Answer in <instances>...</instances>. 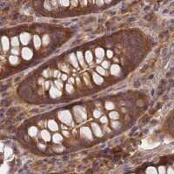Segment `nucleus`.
Returning a JSON list of instances; mask_svg holds the SVG:
<instances>
[{
    "instance_id": "nucleus-28",
    "label": "nucleus",
    "mask_w": 174,
    "mask_h": 174,
    "mask_svg": "<svg viewBox=\"0 0 174 174\" xmlns=\"http://www.w3.org/2000/svg\"><path fill=\"white\" fill-rule=\"evenodd\" d=\"M8 170H9V166L6 165V164H4V165H2V167H1V170H0V172L3 174L6 173L7 172H8Z\"/></svg>"
},
{
    "instance_id": "nucleus-25",
    "label": "nucleus",
    "mask_w": 174,
    "mask_h": 174,
    "mask_svg": "<svg viewBox=\"0 0 174 174\" xmlns=\"http://www.w3.org/2000/svg\"><path fill=\"white\" fill-rule=\"evenodd\" d=\"M59 68H60V70H62L63 71H64L65 73H69V72H70V70H69L68 66H67L66 64H59Z\"/></svg>"
},
{
    "instance_id": "nucleus-35",
    "label": "nucleus",
    "mask_w": 174,
    "mask_h": 174,
    "mask_svg": "<svg viewBox=\"0 0 174 174\" xmlns=\"http://www.w3.org/2000/svg\"><path fill=\"white\" fill-rule=\"evenodd\" d=\"M55 86L57 87V88H58L59 90H61L63 88V86H64V85H63V83L61 82V81L56 80L55 81Z\"/></svg>"
},
{
    "instance_id": "nucleus-14",
    "label": "nucleus",
    "mask_w": 174,
    "mask_h": 174,
    "mask_svg": "<svg viewBox=\"0 0 174 174\" xmlns=\"http://www.w3.org/2000/svg\"><path fill=\"white\" fill-rule=\"evenodd\" d=\"M92 77H93V80H94V82H95V84H97V85H100L101 84H103V82H104L103 78L100 77L99 74L93 73Z\"/></svg>"
},
{
    "instance_id": "nucleus-15",
    "label": "nucleus",
    "mask_w": 174,
    "mask_h": 174,
    "mask_svg": "<svg viewBox=\"0 0 174 174\" xmlns=\"http://www.w3.org/2000/svg\"><path fill=\"white\" fill-rule=\"evenodd\" d=\"M70 61H71V63L72 64V65H73L75 68L78 69V60H77V57H76V55L74 54V53H71V55H70Z\"/></svg>"
},
{
    "instance_id": "nucleus-3",
    "label": "nucleus",
    "mask_w": 174,
    "mask_h": 174,
    "mask_svg": "<svg viewBox=\"0 0 174 174\" xmlns=\"http://www.w3.org/2000/svg\"><path fill=\"white\" fill-rule=\"evenodd\" d=\"M58 118L62 123L67 125L72 124V117L69 111H61L58 112Z\"/></svg>"
},
{
    "instance_id": "nucleus-5",
    "label": "nucleus",
    "mask_w": 174,
    "mask_h": 174,
    "mask_svg": "<svg viewBox=\"0 0 174 174\" xmlns=\"http://www.w3.org/2000/svg\"><path fill=\"white\" fill-rule=\"evenodd\" d=\"M19 38H20L21 44H23L24 45H26V44L30 42L31 38V34L29 32H23V33L20 34Z\"/></svg>"
},
{
    "instance_id": "nucleus-48",
    "label": "nucleus",
    "mask_w": 174,
    "mask_h": 174,
    "mask_svg": "<svg viewBox=\"0 0 174 174\" xmlns=\"http://www.w3.org/2000/svg\"><path fill=\"white\" fill-rule=\"evenodd\" d=\"M159 172H165V170H164V167H163V166H161V168L159 167Z\"/></svg>"
},
{
    "instance_id": "nucleus-41",
    "label": "nucleus",
    "mask_w": 174,
    "mask_h": 174,
    "mask_svg": "<svg viewBox=\"0 0 174 174\" xmlns=\"http://www.w3.org/2000/svg\"><path fill=\"white\" fill-rule=\"evenodd\" d=\"M100 121H101V123H103V124H106V123L108 122V119L106 116H103V117H101Z\"/></svg>"
},
{
    "instance_id": "nucleus-34",
    "label": "nucleus",
    "mask_w": 174,
    "mask_h": 174,
    "mask_svg": "<svg viewBox=\"0 0 174 174\" xmlns=\"http://www.w3.org/2000/svg\"><path fill=\"white\" fill-rule=\"evenodd\" d=\"M112 127L114 129H119L121 127V124L119 122H112Z\"/></svg>"
},
{
    "instance_id": "nucleus-30",
    "label": "nucleus",
    "mask_w": 174,
    "mask_h": 174,
    "mask_svg": "<svg viewBox=\"0 0 174 174\" xmlns=\"http://www.w3.org/2000/svg\"><path fill=\"white\" fill-rule=\"evenodd\" d=\"M43 75L44 78H49V77H50L51 76V71H50V69H46V70H44L43 72Z\"/></svg>"
},
{
    "instance_id": "nucleus-33",
    "label": "nucleus",
    "mask_w": 174,
    "mask_h": 174,
    "mask_svg": "<svg viewBox=\"0 0 174 174\" xmlns=\"http://www.w3.org/2000/svg\"><path fill=\"white\" fill-rule=\"evenodd\" d=\"M101 115H102V112L99 110H95L93 112V116L94 118H99L101 117Z\"/></svg>"
},
{
    "instance_id": "nucleus-32",
    "label": "nucleus",
    "mask_w": 174,
    "mask_h": 174,
    "mask_svg": "<svg viewBox=\"0 0 174 174\" xmlns=\"http://www.w3.org/2000/svg\"><path fill=\"white\" fill-rule=\"evenodd\" d=\"M96 70L99 73L101 74V75H105V74H106V70H105V68H104L103 66H98Z\"/></svg>"
},
{
    "instance_id": "nucleus-40",
    "label": "nucleus",
    "mask_w": 174,
    "mask_h": 174,
    "mask_svg": "<svg viewBox=\"0 0 174 174\" xmlns=\"http://www.w3.org/2000/svg\"><path fill=\"white\" fill-rule=\"evenodd\" d=\"M106 56H107L109 58H112V57H113V52H112V50H108L107 51H106Z\"/></svg>"
},
{
    "instance_id": "nucleus-29",
    "label": "nucleus",
    "mask_w": 174,
    "mask_h": 174,
    "mask_svg": "<svg viewBox=\"0 0 174 174\" xmlns=\"http://www.w3.org/2000/svg\"><path fill=\"white\" fill-rule=\"evenodd\" d=\"M105 106H106V108L107 110H112L114 108V104L112 102H110V101H107Z\"/></svg>"
},
{
    "instance_id": "nucleus-42",
    "label": "nucleus",
    "mask_w": 174,
    "mask_h": 174,
    "mask_svg": "<svg viewBox=\"0 0 174 174\" xmlns=\"http://www.w3.org/2000/svg\"><path fill=\"white\" fill-rule=\"evenodd\" d=\"M12 52L13 53L14 55H17V54H19V49H18V48H14V49H12Z\"/></svg>"
},
{
    "instance_id": "nucleus-43",
    "label": "nucleus",
    "mask_w": 174,
    "mask_h": 174,
    "mask_svg": "<svg viewBox=\"0 0 174 174\" xmlns=\"http://www.w3.org/2000/svg\"><path fill=\"white\" fill-rule=\"evenodd\" d=\"M38 148L40 150H44V149H45V145H44V144H38Z\"/></svg>"
},
{
    "instance_id": "nucleus-17",
    "label": "nucleus",
    "mask_w": 174,
    "mask_h": 174,
    "mask_svg": "<svg viewBox=\"0 0 174 174\" xmlns=\"http://www.w3.org/2000/svg\"><path fill=\"white\" fill-rule=\"evenodd\" d=\"M85 60L87 61L88 64H91L92 62V60H93V56H92V53L91 52V50H87L85 54Z\"/></svg>"
},
{
    "instance_id": "nucleus-6",
    "label": "nucleus",
    "mask_w": 174,
    "mask_h": 174,
    "mask_svg": "<svg viewBox=\"0 0 174 174\" xmlns=\"http://www.w3.org/2000/svg\"><path fill=\"white\" fill-rule=\"evenodd\" d=\"M62 95V92L61 91H59L58 88H57L56 86L52 85L51 88L50 90V96L51 99H57V98H59L60 96Z\"/></svg>"
},
{
    "instance_id": "nucleus-22",
    "label": "nucleus",
    "mask_w": 174,
    "mask_h": 174,
    "mask_svg": "<svg viewBox=\"0 0 174 174\" xmlns=\"http://www.w3.org/2000/svg\"><path fill=\"white\" fill-rule=\"evenodd\" d=\"M11 44L13 47H17V46L19 45V40L18 38V37H13L11 39Z\"/></svg>"
},
{
    "instance_id": "nucleus-21",
    "label": "nucleus",
    "mask_w": 174,
    "mask_h": 174,
    "mask_svg": "<svg viewBox=\"0 0 174 174\" xmlns=\"http://www.w3.org/2000/svg\"><path fill=\"white\" fill-rule=\"evenodd\" d=\"M9 62L11 63V64H12V65H15V64H17L18 63H19V57H17L16 55L10 56V57H9Z\"/></svg>"
},
{
    "instance_id": "nucleus-18",
    "label": "nucleus",
    "mask_w": 174,
    "mask_h": 174,
    "mask_svg": "<svg viewBox=\"0 0 174 174\" xmlns=\"http://www.w3.org/2000/svg\"><path fill=\"white\" fill-rule=\"evenodd\" d=\"M52 139H53V142L54 143H56V144H59V143L63 140V137L60 135L59 133H55L52 137Z\"/></svg>"
},
{
    "instance_id": "nucleus-7",
    "label": "nucleus",
    "mask_w": 174,
    "mask_h": 174,
    "mask_svg": "<svg viewBox=\"0 0 174 174\" xmlns=\"http://www.w3.org/2000/svg\"><path fill=\"white\" fill-rule=\"evenodd\" d=\"M21 55L22 57L25 60H29L32 57V50L30 48H27V47H25V48L22 49V51H21Z\"/></svg>"
},
{
    "instance_id": "nucleus-26",
    "label": "nucleus",
    "mask_w": 174,
    "mask_h": 174,
    "mask_svg": "<svg viewBox=\"0 0 174 174\" xmlns=\"http://www.w3.org/2000/svg\"><path fill=\"white\" fill-rule=\"evenodd\" d=\"M65 88H66V92H68V93H72V92H74V88L73 86H72V84H70V83L67 84Z\"/></svg>"
},
{
    "instance_id": "nucleus-16",
    "label": "nucleus",
    "mask_w": 174,
    "mask_h": 174,
    "mask_svg": "<svg viewBox=\"0 0 174 174\" xmlns=\"http://www.w3.org/2000/svg\"><path fill=\"white\" fill-rule=\"evenodd\" d=\"M41 137L44 141H46V142L50 140V134L48 130H44L41 131Z\"/></svg>"
},
{
    "instance_id": "nucleus-2",
    "label": "nucleus",
    "mask_w": 174,
    "mask_h": 174,
    "mask_svg": "<svg viewBox=\"0 0 174 174\" xmlns=\"http://www.w3.org/2000/svg\"><path fill=\"white\" fill-rule=\"evenodd\" d=\"M73 112L78 122L84 121V120H85L87 118V114L86 112H85V109L84 107H82V106H75L73 108Z\"/></svg>"
},
{
    "instance_id": "nucleus-19",
    "label": "nucleus",
    "mask_w": 174,
    "mask_h": 174,
    "mask_svg": "<svg viewBox=\"0 0 174 174\" xmlns=\"http://www.w3.org/2000/svg\"><path fill=\"white\" fill-rule=\"evenodd\" d=\"M37 127H35V126H31L29 128L28 130V134L31 136V137H35V136L37 135Z\"/></svg>"
},
{
    "instance_id": "nucleus-44",
    "label": "nucleus",
    "mask_w": 174,
    "mask_h": 174,
    "mask_svg": "<svg viewBox=\"0 0 174 174\" xmlns=\"http://www.w3.org/2000/svg\"><path fill=\"white\" fill-rule=\"evenodd\" d=\"M50 83L49 82V81H47V82L44 83V85H45V90H48L49 89V86H50Z\"/></svg>"
},
{
    "instance_id": "nucleus-46",
    "label": "nucleus",
    "mask_w": 174,
    "mask_h": 174,
    "mask_svg": "<svg viewBox=\"0 0 174 174\" xmlns=\"http://www.w3.org/2000/svg\"><path fill=\"white\" fill-rule=\"evenodd\" d=\"M61 78H62L63 80H66L67 79V75L66 74H63V75H61Z\"/></svg>"
},
{
    "instance_id": "nucleus-36",
    "label": "nucleus",
    "mask_w": 174,
    "mask_h": 174,
    "mask_svg": "<svg viewBox=\"0 0 174 174\" xmlns=\"http://www.w3.org/2000/svg\"><path fill=\"white\" fill-rule=\"evenodd\" d=\"M53 77L54 78H60L61 77V73H60L59 71H57V70H55V71H53Z\"/></svg>"
},
{
    "instance_id": "nucleus-49",
    "label": "nucleus",
    "mask_w": 174,
    "mask_h": 174,
    "mask_svg": "<svg viewBox=\"0 0 174 174\" xmlns=\"http://www.w3.org/2000/svg\"><path fill=\"white\" fill-rule=\"evenodd\" d=\"M43 83H44L43 79H42V78H39V84H40V85H44Z\"/></svg>"
},
{
    "instance_id": "nucleus-13",
    "label": "nucleus",
    "mask_w": 174,
    "mask_h": 174,
    "mask_svg": "<svg viewBox=\"0 0 174 174\" xmlns=\"http://www.w3.org/2000/svg\"><path fill=\"white\" fill-rule=\"evenodd\" d=\"M95 54H96V57L97 58H103L105 57V50L103 48H101V47H99V48H97L95 50Z\"/></svg>"
},
{
    "instance_id": "nucleus-1",
    "label": "nucleus",
    "mask_w": 174,
    "mask_h": 174,
    "mask_svg": "<svg viewBox=\"0 0 174 174\" xmlns=\"http://www.w3.org/2000/svg\"><path fill=\"white\" fill-rule=\"evenodd\" d=\"M117 0H35V5L48 13H65L67 12L100 9L112 5Z\"/></svg>"
},
{
    "instance_id": "nucleus-4",
    "label": "nucleus",
    "mask_w": 174,
    "mask_h": 174,
    "mask_svg": "<svg viewBox=\"0 0 174 174\" xmlns=\"http://www.w3.org/2000/svg\"><path fill=\"white\" fill-rule=\"evenodd\" d=\"M80 133L81 136H82L83 138H85L86 140H92L93 139V137H92V133L91 129L85 126V127H82L80 130Z\"/></svg>"
},
{
    "instance_id": "nucleus-37",
    "label": "nucleus",
    "mask_w": 174,
    "mask_h": 174,
    "mask_svg": "<svg viewBox=\"0 0 174 174\" xmlns=\"http://www.w3.org/2000/svg\"><path fill=\"white\" fill-rule=\"evenodd\" d=\"M146 172L147 173H156L157 171H156L154 167H149L148 169L146 170Z\"/></svg>"
},
{
    "instance_id": "nucleus-31",
    "label": "nucleus",
    "mask_w": 174,
    "mask_h": 174,
    "mask_svg": "<svg viewBox=\"0 0 174 174\" xmlns=\"http://www.w3.org/2000/svg\"><path fill=\"white\" fill-rule=\"evenodd\" d=\"M84 81H85V83L87 85H90V82H91V80H90V77H89V75L87 73H84Z\"/></svg>"
},
{
    "instance_id": "nucleus-45",
    "label": "nucleus",
    "mask_w": 174,
    "mask_h": 174,
    "mask_svg": "<svg viewBox=\"0 0 174 174\" xmlns=\"http://www.w3.org/2000/svg\"><path fill=\"white\" fill-rule=\"evenodd\" d=\"M63 135H64L65 137H69L70 136V132H68L67 130H63Z\"/></svg>"
},
{
    "instance_id": "nucleus-20",
    "label": "nucleus",
    "mask_w": 174,
    "mask_h": 174,
    "mask_svg": "<svg viewBox=\"0 0 174 174\" xmlns=\"http://www.w3.org/2000/svg\"><path fill=\"white\" fill-rule=\"evenodd\" d=\"M77 57L78 58V62L81 64V66H85V60H84V55L81 51H78L77 52Z\"/></svg>"
},
{
    "instance_id": "nucleus-8",
    "label": "nucleus",
    "mask_w": 174,
    "mask_h": 174,
    "mask_svg": "<svg viewBox=\"0 0 174 174\" xmlns=\"http://www.w3.org/2000/svg\"><path fill=\"white\" fill-rule=\"evenodd\" d=\"M92 131H93L94 134H95L97 137H102V136H103L102 130H101L100 126H99L98 124H96V123H92Z\"/></svg>"
},
{
    "instance_id": "nucleus-47",
    "label": "nucleus",
    "mask_w": 174,
    "mask_h": 174,
    "mask_svg": "<svg viewBox=\"0 0 174 174\" xmlns=\"http://www.w3.org/2000/svg\"><path fill=\"white\" fill-rule=\"evenodd\" d=\"M69 83H71V84H74V79L72 78H71L69 79Z\"/></svg>"
},
{
    "instance_id": "nucleus-11",
    "label": "nucleus",
    "mask_w": 174,
    "mask_h": 174,
    "mask_svg": "<svg viewBox=\"0 0 174 174\" xmlns=\"http://www.w3.org/2000/svg\"><path fill=\"white\" fill-rule=\"evenodd\" d=\"M48 127L52 131H57L58 130V125H57V122L52 120V119H50V120L48 121Z\"/></svg>"
},
{
    "instance_id": "nucleus-12",
    "label": "nucleus",
    "mask_w": 174,
    "mask_h": 174,
    "mask_svg": "<svg viewBox=\"0 0 174 174\" xmlns=\"http://www.w3.org/2000/svg\"><path fill=\"white\" fill-rule=\"evenodd\" d=\"M33 42H34V46L35 48L39 49V47L41 46V44H42V40L41 38L39 37L38 35H34V37H33Z\"/></svg>"
},
{
    "instance_id": "nucleus-10",
    "label": "nucleus",
    "mask_w": 174,
    "mask_h": 174,
    "mask_svg": "<svg viewBox=\"0 0 174 174\" xmlns=\"http://www.w3.org/2000/svg\"><path fill=\"white\" fill-rule=\"evenodd\" d=\"M120 71H121V68H120V66H119L118 64H112V67H111V73L112 74V75L114 76H117L118 75L119 73H120Z\"/></svg>"
},
{
    "instance_id": "nucleus-27",
    "label": "nucleus",
    "mask_w": 174,
    "mask_h": 174,
    "mask_svg": "<svg viewBox=\"0 0 174 174\" xmlns=\"http://www.w3.org/2000/svg\"><path fill=\"white\" fill-rule=\"evenodd\" d=\"M12 150L10 147H6L5 150V158H9L10 156H12Z\"/></svg>"
},
{
    "instance_id": "nucleus-24",
    "label": "nucleus",
    "mask_w": 174,
    "mask_h": 174,
    "mask_svg": "<svg viewBox=\"0 0 174 174\" xmlns=\"http://www.w3.org/2000/svg\"><path fill=\"white\" fill-rule=\"evenodd\" d=\"M109 117L112 119H113V120H116V119H118L119 118V114L118 112H111L110 114H109Z\"/></svg>"
},
{
    "instance_id": "nucleus-9",
    "label": "nucleus",
    "mask_w": 174,
    "mask_h": 174,
    "mask_svg": "<svg viewBox=\"0 0 174 174\" xmlns=\"http://www.w3.org/2000/svg\"><path fill=\"white\" fill-rule=\"evenodd\" d=\"M1 41H2V47H3V50H8L10 47V41H9V38L6 37V36H3L2 39H1Z\"/></svg>"
},
{
    "instance_id": "nucleus-38",
    "label": "nucleus",
    "mask_w": 174,
    "mask_h": 174,
    "mask_svg": "<svg viewBox=\"0 0 174 174\" xmlns=\"http://www.w3.org/2000/svg\"><path fill=\"white\" fill-rule=\"evenodd\" d=\"M102 66L104 67V68L105 69H107L108 67L110 66V64H109V62H108V61H103V62H102Z\"/></svg>"
},
{
    "instance_id": "nucleus-39",
    "label": "nucleus",
    "mask_w": 174,
    "mask_h": 174,
    "mask_svg": "<svg viewBox=\"0 0 174 174\" xmlns=\"http://www.w3.org/2000/svg\"><path fill=\"white\" fill-rule=\"evenodd\" d=\"M63 150H64V148H63V146H61V145H57V147H54V151H57V152L63 151Z\"/></svg>"
},
{
    "instance_id": "nucleus-23",
    "label": "nucleus",
    "mask_w": 174,
    "mask_h": 174,
    "mask_svg": "<svg viewBox=\"0 0 174 174\" xmlns=\"http://www.w3.org/2000/svg\"><path fill=\"white\" fill-rule=\"evenodd\" d=\"M50 42V37H49V35L47 34H44L42 37V43H43L44 45H47Z\"/></svg>"
}]
</instances>
